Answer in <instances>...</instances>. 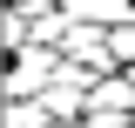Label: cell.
<instances>
[{"instance_id":"obj_1","label":"cell","mask_w":135,"mask_h":128,"mask_svg":"<svg viewBox=\"0 0 135 128\" xmlns=\"http://www.w3.org/2000/svg\"><path fill=\"white\" fill-rule=\"evenodd\" d=\"M135 81L128 74H101L95 95H88V128H135Z\"/></svg>"},{"instance_id":"obj_2","label":"cell","mask_w":135,"mask_h":128,"mask_svg":"<svg viewBox=\"0 0 135 128\" xmlns=\"http://www.w3.org/2000/svg\"><path fill=\"white\" fill-rule=\"evenodd\" d=\"M68 20H74V27H128L135 20V0H68Z\"/></svg>"},{"instance_id":"obj_3","label":"cell","mask_w":135,"mask_h":128,"mask_svg":"<svg viewBox=\"0 0 135 128\" xmlns=\"http://www.w3.org/2000/svg\"><path fill=\"white\" fill-rule=\"evenodd\" d=\"M47 128H88V121H47Z\"/></svg>"}]
</instances>
